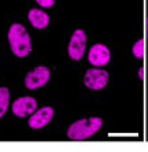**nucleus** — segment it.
I'll return each instance as SVG.
<instances>
[{
    "label": "nucleus",
    "mask_w": 148,
    "mask_h": 152,
    "mask_svg": "<svg viewBox=\"0 0 148 152\" xmlns=\"http://www.w3.org/2000/svg\"><path fill=\"white\" fill-rule=\"evenodd\" d=\"M8 42H10V48L12 53L18 58H26L32 51L30 36L26 32L25 26H22L21 23H14L10 26Z\"/></svg>",
    "instance_id": "obj_1"
},
{
    "label": "nucleus",
    "mask_w": 148,
    "mask_h": 152,
    "mask_svg": "<svg viewBox=\"0 0 148 152\" xmlns=\"http://www.w3.org/2000/svg\"><path fill=\"white\" fill-rule=\"evenodd\" d=\"M102 125H103L102 118H97V117L75 121L67 129V137L70 140H75V141L86 140V138L92 137L93 134H96L100 130Z\"/></svg>",
    "instance_id": "obj_2"
},
{
    "label": "nucleus",
    "mask_w": 148,
    "mask_h": 152,
    "mask_svg": "<svg viewBox=\"0 0 148 152\" xmlns=\"http://www.w3.org/2000/svg\"><path fill=\"white\" fill-rule=\"evenodd\" d=\"M49 77H51V71L48 67L45 66H39L36 67L34 70L29 71L26 77H25V85L28 89H37L41 88L47 82L49 81Z\"/></svg>",
    "instance_id": "obj_3"
},
{
    "label": "nucleus",
    "mask_w": 148,
    "mask_h": 152,
    "mask_svg": "<svg viewBox=\"0 0 148 152\" xmlns=\"http://www.w3.org/2000/svg\"><path fill=\"white\" fill-rule=\"evenodd\" d=\"M84 84L92 91H100L108 84V73L102 69H91L85 73Z\"/></svg>",
    "instance_id": "obj_4"
},
{
    "label": "nucleus",
    "mask_w": 148,
    "mask_h": 152,
    "mask_svg": "<svg viewBox=\"0 0 148 152\" xmlns=\"http://www.w3.org/2000/svg\"><path fill=\"white\" fill-rule=\"evenodd\" d=\"M86 48V34L82 29H77L73 33L69 44V56L73 60L82 59Z\"/></svg>",
    "instance_id": "obj_5"
},
{
    "label": "nucleus",
    "mask_w": 148,
    "mask_h": 152,
    "mask_svg": "<svg viewBox=\"0 0 148 152\" xmlns=\"http://www.w3.org/2000/svg\"><path fill=\"white\" fill-rule=\"evenodd\" d=\"M36 110H37V102H36V99L30 97V96L19 97L12 104V113H14V115H17L19 118L29 117Z\"/></svg>",
    "instance_id": "obj_6"
},
{
    "label": "nucleus",
    "mask_w": 148,
    "mask_h": 152,
    "mask_svg": "<svg viewBox=\"0 0 148 152\" xmlns=\"http://www.w3.org/2000/svg\"><path fill=\"white\" fill-rule=\"evenodd\" d=\"M110 50L107 48L104 44H95L89 50L88 53V60L92 66H97V67H102V66H106L110 62Z\"/></svg>",
    "instance_id": "obj_7"
},
{
    "label": "nucleus",
    "mask_w": 148,
    "mask_h": 152,
    "mask_svg": "<svg viewBox=\"0 0 148 152\" xmlns=\"http://www.w3.org/2000/svg\"><path fill=\"white\" fill-rule=\"evenodd\" d=\"M53 118L52 107H42L40 110H36L29 118V126L32 129H41L48 125Z\"/></svg>",
    "instance_id": "obj_8"
},
{
    "label": "nucleus",
    "mask_w": 148,
    "mask_h": 152,
    "mask_svg": "<svg viewBox=\"0 0 148 152\" xmlns=\"http://www.w3.org/2000/svg\"><path fill=\"white\" fill-rule=\"evenodd\" d=\"M28 18H29V22L32 23V26L36 29H44L49 23L48 14L39 10V8H32V10L29 11Z\"/></svg>",
    "instance_id": "obj_9"
},
{
    "label": "nucleus",
    "mask_w": 148,
    "mask_h": 152,
    "mask_svg": "<svg viewBox=\"0 0 148 152\" xmlns=\"http://www.w3.org/2000/svg\"><path fill=\"white\" fill-rule=\"evenodd\" d=\"M10 104V91L7 88H0V118L3 117Z\"/></svg>",
    "instance_id": "obj_10"
},
{
    "label": "nucleus",
    "mask_w": 148,
    "mask_h": 152,
    "mask_svg": "<svg viewBox=\"0 0 148 152\" xmlns=\"http://www.w3.org/2000/svg\"><path fill=\"white\" fill-rule=\"evenodd\" d=\"M133 55L138 59L144 58V40H138L133 45Z\"/></svg>",
    "instance_id": "obj_11"
},
{
    "label": "nucleus",
    "mask_w": 148,
    "mask_h": 152,
    "mask_svg": "<svg viewBox=\"0 0 148 152\" xmlns=\"http://www.w3.org/2000/svg\"><path fill=\"white\" fill-rule=\"evenodd\" d=\"M37 3L41 6V7L44 8H49V7H52L53 4H55V0H36Z\"/></svg>",
    "instance_id": "obj_12"
},
{
    "label": "nucleus",
    "mask_w": 148,
    "mask_h": 152,
    "mask_svg": "<svg viewBox=\"0 0 148 152\" xmlns=\"http://www.w3.org/2000/svg\"><path fill=\"white\" fill-rule=\"evenodd\" d=\"M147 36H148V19H147Z\"/></svg>",
    "instance_id": "obj_13"
}]
</instances>
